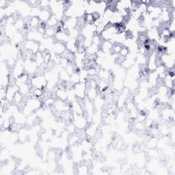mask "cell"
Returning a JSON list of instances; mask_svg holds the SVG:
<instances>
[{
    "instance_id": "1",
    "label": "cell",
    "mask_w": 175,
    "mask_h": 175,
    "mask_svg": "<svg viewBox=\"0 0 175 175\" xmlns=\"http://www.w3.org/2000/svg\"><path fill=\"white\" fill-rule=\"evenodd\" d=\"M42 104L43 102L40 99L32 96L26 101L23 107V114L26 116H29L39 110L42 106Z\"/></svg>"
},
{
    "instance_id": "2",
    "label": "cell",
    "mask_w": 175,
    "mask_h": 175,
    "mask_svg": "<svg viewBox=\"0 0 175 175\" xmlns=\"http://www.w3.org/2000/svg\"><path fill=\"white\" fill-rule=\"evenodd\" d=\"M30 83L31 87L34 88H40L43 90L47 87V81L44 75L35 74L30 78Z\"/></svg>"
},
{
    "instance_id": "3",
    "label": "cell",
    "mask_w": 175,
    "mask_h": 175,
    "mask_svg": "<svg viewBox=\"0 0 175 175\" xmlns=\"http://www.w3.org/2000/svg\"><path fill=\"white\" fill-rule=\"evenodd\" d=\"M73 123L74 124L75 127L78 130H83L88 125L87 118L83 115H79L73 113Z\"/></svg>"
},
{
    "instance_id": "4",
    "label": "cell",
    "mask_w": 175,
    "mask_h": 175,
    "mask_svg": "<svg viewBox=\"0 0 175 175\" xmlns=\"http://www.w3.org/2000/svg\"><path fill=\"white\" fill-rule=\"evenodd\" d=\"M159 57L162 64L165 66L167 70L174 68L175 54H168L165 53L159 55Z\"/></svg>"
},
{
    "instance_id": "5",
    "label": "cell",
    "mask_w": 175,
    "mask_h": 175,
    "mask_svg": "<svg viewBox=\"0 0 175 175\" xmlns=\"http://www.w3.org/2000/svg\"><path fill=\"white\" fill-rule=\"evenodd\" d=\"M77 99L79 100H84L86 98V91H87V84L86 83L79 82L73 86Z\"/></svg>"
},
{
    "instance_id": "6",
    "label": "cell",
    "mask_w": 175,
    "mask_h": 175,
    "mask_svg": "<svg viewBox=\"0 0 175 175\" xmlns=\"http://www.w3.org/2000/svg\"><path fill=\"white\" fill-rule=\"evenodd\" d=\"M25 73L26 72L25 69H24V61H23V59H17L15 66H14V68L12 69L10 76H12L13 78L17 79Z\"/></svg>"
},
{
    "instance_id": "7",
    "label": "cell",
    "mask_w": 175,
    "mask_h": 175,
    "mask_svg": "<svg viewBox=\"0 0 175 175\" xmlns=\"http://www.w3.org/2000/svg\"><path fill=\"white\" fill-rule=\"evenodd\" d=\"M24 69H25V72L29 75H35L38 70V67L35 61L33 59L30 58H27L24 61Z\"/></svg>"
},
{
    "instance_id": "8",
    "label": "cell",
    "mask_w": 175,
    "mask_h": 175,
    "mask_svg": "<svg viewBox=\"0 0 175 175\" xmlns=\"http://www.w3.org/2000/svg\"><path fill=\"white\" fill-rule=\"evenodd\" d=\"M23 48L24 50L28 51L35 55L40 50V43L34 40H26L23 43Z\"/></svg>"
},
{
    "instance_id": "9",
    "label": "cell",
    "mask_w": 175,
    "mask_h": 175,
    "mask_svg": "<svg viewBox=\"0 0 175 175\" xmlns=\"http://www.w3.org/2000/svg\"><path fill=\"white\" fill-rule=\"evenodd\" d=\"M44 34L40 33L38 30H31L27 32V40H34L40 43L44 39Z\"/></svg>"
},
{
    "instance_id": "10",
    "label": "cell",
    "mask_w": 175,
    "mask_h": 175,
    "mask_svg": "<svg viewBox=\"0 0 175 175\" xmlns=\"http://www.w3.org/2000/svg\"><path fill=\"white\" fill-rule=\"evenodd\" d=\"M54 38H55L54 39L55 41L60 42V43H63L66 44L69 41V38H70L69 31L64 30L63 29L62 30L58 31L56 34H55Z\"/></svg>"
},
{
    "instance_id": "11",
    "label": "cell",
    "mask_w": 175,
    "mask_h": 175,
    "mask_svg": "<svg viewBox=\"0 0 175 175\" xmlns=\"http://www.w3.org/2000/svg\"><path fill=\"white\" fill-rule=\"evenodd\" d=\"M19 88L16 84L9 85L8 87L6 88V99L8 100L10 103H12L13 98L15 97V94L19 92Z\"/></svg>"
},
{
    "instance_id": "12",
    "label": "cell",
    "mask_w": 175,
    "mask_h": 175,
    "mask_svg": "<svg viewBox=\"0 0 175 175\" xmlns=\"http://www.w3.org/2000/svg\"><path fill=\"white\" fill-rule=\"evenodd\" d=\"M161 116L164 121H170L173 119L174 116V110L170 107V106H164V107L161 111Z\"/></svg>"
},
{
    "instance_id": "13",
    "label": "cell",
    "mask_w": 175,
    "mask_h": 175,
    "mask_svg": "<svg viewBox=\"0 0 175 175\" xmlns=\"http://www.w3.org/2000/svg\"><path fill=\"white\" fill-rule=\"evenodd\" d=\"M147 38L149 40L157 41L159 40V28L155 27H150V28L146 31Z\"/></svg>"
},
{
    "instance_id": "14",
    "label": "cell",
    "mask_w": 175,
    "mask_h": 175,
    "mask_svg": "<svg viewBox=\"0 0 175 175\" xmlns=\"http://www.w3.org/2000/svg\"><path fill=\"white\" fill-rule=\"evenodd\" d=\"M52 49H53L55 55L62 56L63 54H64L66 50V44L60 43V42L55 41L54 43L53 46H52Z\"/></svg>"
},
{
    "instance_id": "15",
    "label": "cell",
    "mask_w": 175,
    "mask_h": 175,
    "mask_svg": "<svg viewBox=\"0 0 175 175\" xmlns=\"http://www.w3.org/2000/svg\"><path fill=\"white\" fill-rule=\"evenodd\" d=\"M68 90L66 89L64 86L58 88V90L55 91V97H56V99L66 101L68 99Z\"/></svg>"
},
{
    "instance_id": "16",
    "label": "cell",
    "mask_w": 175,
    "mask_h": 175,
    "mask_svg": "<svg viewBox=\"0 0 175 175\" xmlns=\"http://www.w3.org/2000/svg\"><path fill=\"white\" fill-rule=\"evenodd\" d=\"M52 16V13L51 10L49 9H41L40 12L38 15V18H39L41 23H47L49 19L51 18Z\"/></svg>"
},
{
    "instance_id": "17",
    "label": "cell",
    "mask_w": 175,
    "mask_h": 175,
    "mask_svg": "<svg viewBox=\"0 0 175 175\" xmlns=\"http://www.w3.org/2000/svg\"><path fill=\"white\" fill-rule=\"evenodd\" d=\"M114 43L111 40H103L101 45L100 50L103 51L105 54H109L111 52Z\"/></svg>"
},
{
    "instance_id": "18",
    "label": "cell",
    "mask_w": 175,
    "mask_h": 175,
    "mask_svg": "<svg viewBox=\"0 0 175 175\" xmlns=\"http://www.w3.org/2000/svg\"><path fill=\"white\" fill-rule=\"evenodd\" d=\"M98 90L97 88H92V87H87L86 91V98L89 100L93 101L96 99V97L98 96Z\"/></svg>"
},
{
    "instance_id": "19",
    "label": "cell",
    "mask_w": 175,
    "mask_h": 175,
    "mask_svg": "<svg viewBox=\"0 0 175 175\" xmlns=\"http://www.w3.org/2000/svg\"><path fill=\"white\" fill-rule=\"evenodd\" d=\"M97 76H98V78L99 79L104 80V81H107V82H109L110 80V78L112 77L111 75V73L109 71L101 68L100 69L99 72H98Z\"/></svg>"
},
{
    "instance_id": "20",
    "label": "cell",
    "mask_w": 175,
    "mask_h": 175,
    "mask_svg": "<svg viewBox=\"0 0 175 175\" xmlns=\"http://www.w3.org/2000/svg\"><path fill=\"white\" fill-rule=\"evenodd\" d=\"M40 23V21L38 17H33L30 18L28 26L31 30H38Z\"/></svg>"
},
{
    "instance_id": "21",
    "label": "cell",
    "mask_w": 175,
    "mask_h": 175,
    "mask_svg": "<svg viewBox=\"0 0 175 175\" xmlns=\"http://www.w3.org/2000/svg\"><path fill=\"white\" fill-rule=\"evenodd\" d=\"M77 173L79 174H88L89 173V166L88 163H79L78 166H77Z\"/></svg>"
},
{
    "instance_id": "22",
    "label": "cell",
    "mask_w": 175,
    "mask_h": 175,
    "mask_svg": "<svg viewBox=\"0 0 175 175\" xmlns=\"http://www.w3.org/2000/svg\"><path fill=\"white\" fill-rule=\"evenodd\" d=\"M19 88V91L22 94V95L23 97H27L29 94H30L31 89L32 87H31V84L30 83V82H29L27 83H23V84L20 86Z\"/></svg>"
},
{
    "instance_id": "23",
    "label": "cell",
    "mask_w": 175,
    "mask_h": 175,
    "mask_svg": "<svg viewBox=\"0 0 175 175\" xmlns=\"http://www.w3.org/2000/svg\"><path fill=\"white\" fill-rule=\"evenodd\" d=\"M134 63H135V58L133 57V55H131L130 56H129V55L127 58H125V59L122 61L121 64L122 67H124L125 69H129L134 64Z\"/></svg>"
},
{
    "instance_id": "24",
    "label": "cell",
    "mask_w": 175,
    "mask_h": 175,
    "mask_svg": "<svg viewBox=\"0 0 175 175\" xmlns=\"http://www.w3.org/2000/svg\"><path fill=\"white\" fill-rule=\"evenodd\" d=\"M104 103H105V100H104V97H102L101 95H99L96 97V99L93 101V104L94 106L95 109L98 110H101L104 106Z\"/></svg>"
},
{
    "instance_id": "25",
    "label": "cell",
    "mask_w": 175,
    "mask_h": 175,
    "mask_svg": "<svg viewBox=\"0 0 175 175\" xmlns=\"http://www.w3.org/2000/svg\"><path fill=\"white\" fill-rule=\"evenodd\" d=\"M109 82L104 81V80L99 79L97 81V88L99 92H103L109 88Z\"/></svg>"
},
{
    "instance_id": "26",
    "label": "cell",
    "mask_w": 175,
    "mask_h": 175,
    "mask_svg": "<svg viewBox=\"0 0 175 175\" xmlns=\"http://www.w3.org/2000/svg\"><path fill=\"white\" fill-rule=\"evenodd\" d=\"M33 59L35 61V62H36V64L38 66V68L41 67L42 66L45 64L43 55V53L40 51H38L36 54L34 55Z\"/></svg>"
},
{
    "instance_id": "27",
    "label": "cell",
    "mask_w": 175,
    "mask_h": 175,
    "mask_svg": "<svg viewBox=\"0 0 175 175\" xmlns=\"http://www.w3.org/2000/svg\"><path fill=\"white\" fill-rule=\"evenodd\" d=\"M99 50H100L99 46H98V45H97L92 44L90 47L86 49L85 53H86V55H96L98 51H99Z\"/></svg>"
},
{
    "instance_id": "28",
    "label": "cell",
    "mask_w": 175,
    "mask_h": 175,
    "mask_svg": "<svg viewBox=\"0 0 175 175\" xmlns=\"http://www.w3.org/2000/svg\"><path fill=\"white\" fill-rule=\"evenodd\" d=\"M14 26L18 31H21L23 30H26V23L25 22V20L19 17L15 21V23L14 24Z\"/></svg>"
},
{
    "instance_id": "29",
    "label": "cell",
    "mask_w": 175,
    "mask_h": 175,
    "mask_svg": "<svg viewBox=\"0 0 175 175\" xmlns=\"http://www.w3.org/2000/svg\"><path fill=\"white\" fill-rule=\"evenodd\" d=\"M58 77H59V79L63 82H65V83L69 82L70 80V75L67 73V71H66V69L64 68H62L60 70V71L59 73Z\"/></svg>"
},
{
    "instance_id": "30",
    "label": "cell",
    "mask_w": 175,
    "mask_h": 175,
    "mask_svg": "<svg viewBox=\"0 0 175 175\" xmlns=\"http://www.w3.org/2000/svg\"><path fill=\"white\" fill-rule=\"evenodd\" d=\"M113 88L116 91H120L122 89L124 86V82L121 78H116L112 82Z\"/></svg>"
},
{
    "instance_id": "31",
    "label": "cell",
    "mask_w": 175,
    "mask_h": 175,
    "mask_svg": "<svg viewBox=\"0 0 175 175\" xmlns=\"http://www.w3.org/2000/svg\"><path fill=\"white\" fill-rule=\"evenodd\" d=\"M169 142H170V138L165 135L164 137L160 138L159 140H157V144L156 147H158V149H159L166 148L167 144Z\"/></svg>"
},
{
    "instance_id": "32",
    "label": "cell",
    "mask_w": 175,
    "mask_h": 175,
    "mask_svg": "<svg viewBox=\"0 0 175 175\" xmlns=\"http://www.w3.org/2000/svg\"><path fill=\"white\" fill-rule=\"evenodd\" d=\"M79 140H80V136L79 134H71V136L69 138V146H75L77 145L78 144V142H79Z\"/></svg>"
},
{
    "instance_id": "33",
    "label": "cell",
    "mask_w": 175,
    "mask_h": 175,
    "mask_svg": "<svg viewBox=\"0 0 175 175\" xmlns=\"http://www.w3.org/2000/svg\"><path fill=\"white\" fill-rule=\"evenodd\" d=\"M23 98L24 97L22 95V94L19 91V92H17L15 94V97H14L12 103L16 105V106H19V105L22 104L23 101Z\"/></svg>"
},
{
    "instance_id": "34",
    "label": "cell",
    "mask_w": 175,
    "mask_h": 175,
    "mask_svg": "<svg viewBox=\"0 0 175 175\" xmlns=\"http://www.w3.org/2000/svg\"><path fill=\"white\" fill-rule=\"evenodd\" d=\"M59 21L57 19V17L52 15L51 18L47 22V27H56L58 25Z\"/></svg>"
},
{
    "instance_id": "35",
    "label": "cell",
    "mask_w": 175,
    "mask_h": 175,
    "mask_svg": "<svg viewBox=\"0 0 175 175\" xmlns=\"http://www.w3.org/2000/svg\"><path fill=\"white\" fill-rule=\"evenodd\" d=\"M55 99L54 97H47L46 99H45L44 101H43V103L44 105V106L47 108H50L51 107L54 106V105L55 103Z\"/></svg>"
},
{
    "instance_id": "36",
    "label": "cell",
    "mask_w": 175,
    "mask_h": 175,
    "mask_svg": "<svg viewBox=\"0 0 175 175\" xmlns=\"http://www.w3.org/2000/svg\"><path fill=\"white\" fill-rule=\"evenodd\" d=\"M57 30L55 27H47L45 31L44 36L45 38H53L55 36Z\"/></svg>"
},
{
    "instance_id": "37",
    "label": "cell",
    "mask_w": 175,
    "mask_h": 175,
    "mask_svg": "<svg viewBox=\"0 0 175 175\" xmlns=\"http://www.w3.org/2000/svg\"><path fill=\"white\" fill-rule=\"evenodd\" d=\"M69 82L72 83L74 86L76 83L80 82V77H79V73L75 72L73 73L72 75H70V80Z\"/></svg>"
},
{
    "instance_id": "38",
    "label": "cell",
    "mask_w": 175,
    "mask_h": 175,
    "mask_svg": "<svg viewBox=\"0 0 175 175\" xmlns=\"http://www.w3.org/2000/svg\"><path fill=\"white\" fill-rule=\"evenodd\" d=\"M30 93L32 94L33 97L38 98V99H40V98L43 97L44 92H43V89L34 88H31Z\"/></svg>"
},
{
    "instance_id": "39",
    "label": "cell",
    "mask_w": 175,
    "mask_h": 175,
    "mask_svg": "<svg viewBox=\"0 0 175 175\" xmlns=\"http://www.w3.org/2000/svg\"><path fill=\"white\" fill-rule=\"evenodd\" d=\"M28 138V134H27V131L26 129H21L19 133L18 134V138L19 139L20 141L21 142H25L26 140Z\"/></svg>"
},
{
    "instance_id": "40",
    "label": "cell",
    "mask_w": 175,
    "mask_h": 175,
    "mask_svg": "<svg viewBox=\"0 0 175 175\" xmlns=\"http://www.w3.org/2000/svg\"><path fill=\"white\" fill-rule=\"evenodd\" d=\"M122 46H123L122 44L115 43L113 45V47H112V50H111V53L112 54H118L119 55V54H120V52L121 51V49H122Z\"/></svg>"
},
{
    "instance_id": "41",
    "label": "cell",
    "mask_w": 175,
    "mask_h": 175,
    "mask_svg": "<svg viewBox=\"0 0 175 175\" xmlns=\"http://www.w3.org/2000/svg\"><path fill=\"white\" fill-rule=\"evenodd\" d=\"M83 19H84L86 24H94V22H95V20L94 19L92 14L86 13L83 15Z\"/></svg>"
},
{
    "instance_id": "42",
    "label": "cell",
    "mask_w": 175,
    "mask_h": 175,
    "mask_svg": "<svg viewBox=\"0 0 175 175\" xmlns=\"http://www.w3.org/2000/svg\"><path fill=\"white\" fill-rule=\"evenodd\" d=\"M129 54H130V51H129V49L127 46H125V45H123L121 49L120 54H119V56L125 58H127Z\"/></svg>"
},
{
    "instance_id": "43",
    "label": "cell",
    "mask_w": 175,
    "mask_h": 175,
    "mask_svg": "<svg viewBox=\"0 0 175 175\" xmlns=\"http://www.w3.org/2000/svg\"><path fill=\"white\" fill-rule=\"evenodd\" d=\"M147 118V114L146 113H145L144 111H140V112L138 114L137 117H136V121L138 122H144Z\"/></svg>"
},
{
    "instance_id": "44",
    "label": "cell",
    "mask_w": 175,
    "mask_h": 175,
    "mask_svg": "<svg viewBox=\"0 0 175 175\" xmlns=\"http://www.w3.org/2000/svg\"><path fill=\"white\" fill-rule=\"evenodd\" d=\"M103 39L100 35H98V34H94L93 37H92V44L94 45H97L98 46L101 47V45L102 43L103 42Z\"/></svg>"
},
{
    "instance_id": "45",
    "label": "cell",
    "mask_w": 175,
    "mask_h": 175,
    "mask_svg": "<svg viewBox=\"0 0 175 175\" xmlns=\"http://www.w3.org/2000/svg\"><path fill=\"white\" fill-rule=\"evenodd\" d=\"M43 58H44V63L45 65L50 64L51 59V55L48 51H45L43 52Z\"/></svg>"
},
{
    "instance_id": "46",
    "label": "cell",
    "mask_w": 175,
    "mask_h": 175,
    "mask_svg": "<svg viewBox=\"0 0 175 175\" xmlns=\"http://www.w3.org/2000/svg\"><path fill=\"white\" fill-rule=\"evenodd\" d=\"M157 140H157L156 138H150L149 140L148 143H147V146H148L150 149H155L157 146Z\"/></svg>"
},
{
    "instance_id": "47",
    "label": "cell",
    "mask_w": 175,
    "mask_h": 175,
    "mask_svg": "<svg viewBox=\"0 0 175 175\" xmlns=\"http://www.w3.org/2000/svg\"><path fill=\"white\" fill-rule=\"evenodd\" d=\"M50 1H47V0H42V1H39L38 7H39L40 9H49L50 8Z\"/></svg>"
},
{
    "instance_id": "48",
    "label": "cell",
    "mask_w": 175,
    "mask_h": 175,
    "mask_svg": "<svg viewBox=\"0 0 175 175\" xmlns=\"http://www.w3.org/2000/svg\"><path fill=\"white\" fill-rule=\"evenodd\" d=\"M167 28L169 30L171 33L174 34L175 31V22H174V19H172V20L167 24Z\"/></svg>"
},
{
    "instance_id": "49",
    "label": "cell",
    "mask_w": 175,
    "mask_h": 175,
    "mask_svg": "<svg viewBox=\"0 0 175 175\" xmlns=\"http://www.w3.org/2000/svg\"><path fill=\"white\" fill-rule=\"evenodd\" d=\"M52 137V132L51 131H45L41 135V138L43 141H47L50 140L51 138Z\"/></svg>"
},
{
    "instance_id": "50",
    "label": "cell",
    "mask_w": 175,
    "mask_h": 175,
    "mask_svg": "<svg viewBox=\"0 0 175 175\" xmlns=\"http://www.w3.org/2000/svg\"><path fill=\"white\" fill-rule=\"evenodd\" d=\"M76 127H75V126L74 125V124L73 123H69V125H67V127H66V130L67 131L69 132V134L70 135H71V134H75V130H76Z\"/></svg>"
},
{
    "instance_id": "51",
    "label": "cell",
    "mask_w": 175,
    "mask_h": 175,
    "mask_svg": "<svg viewBox=\"0 0 175 175\" xmlns=\"http://www.w3.org/2000/svg\"><path fill=\"white\" fill-rule=\"evenodd\" d=\"M135 128L137 131H142L144 130L145 129V126L144 122H136V123L135 124Z\"/></svg>"
},
{
    "instance_id": "52",
    "label": "cell",
    "mask_w": 175,
    "mask_h": 175,
    "mask_svg": "<svg viewBox=\"0 0 175 175\" xmlns=\"http://www.w3.org/2000/svg\"><path fill=\"white\" fill-rule=\"evenodd\" d=\"M160 133L162 134L166 135L169 134V127L167 125H163L160 129Z\"/></svg>"
},
{
    "instance_id": "53",
    "label": "cell",
    "mask_w": 175,
    "mask_h": 175,
    "mask_svg": "<svg viewBox=\"0 0 175 175\" xmlns=\"http://www.w3.org/2000/svg\"><path fill=\"white\" fill-rule=\"evenodd\" d=\"M6 88L1 87V90H0V97H1V100L6 99Z\"/></svg>"
},
{
    "instance_id": "54",
    "label": "cell",
    "mask_w": 175,
    "mask_h": 175,
    "mask_svg": "<svg viewBox=\"0 0 175 175\" xmlns=\"http://www.w3.org/2000/svg\"><path fill=\"white\" fill-rule=\"evenodd\" d=\"M173 135V136H172V138H173V143H174V135ZM170 139H172V138H170Z\"/></svg>"
}]
</instances>
